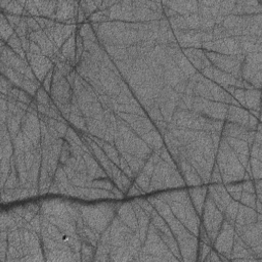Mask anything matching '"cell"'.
Masks as SVG:
<instances>
[{
  "mask_svg": "<svg viewBox=\"0 0 262 262\" xmlns=\"http://www.w3.org/2000/svg\"><path fill=\"white\" fill-rule=\"evenodd\" d=\"M256 194H251V193H247V192H242V196L240 199V203H242L243 205L248 206L250 208L256 209Z\"/></svg>",
  "mask_w": 262,
  "mask_h": 262,
  "instance_id": "5",
  "label": "cell"
},
{
  "mask_svg": "<svg viewBox=\"0 0 262 262\" xmlns=\"http://www.w3.org/2000/svg\"><path fill=\"white\" fill-rule=\"evenodd\" d=\"M234 225L230 224L226 219H223L212 247L217 253L224 256L226 260H230L232 245H234Z\"/></svg>",
  "mask_w": 262,
  "mask_h": 262,
  "instance_id": "1",
  "label": "cell"
},
{
  "mask_svg": "<svg viewBox=\"0 0 262 262\" xmlns=\"http://www.w3.org/2000/svg\"><path fill=\"white\" fill-rule=\"evenodd\" d=\"M207 191H208V188H206V187H200V188H194V189L188 190L191 202L193 204L197 214L200 217L203 212V207H204V203H205V199L207 196Z\"/></svg>",
  "mask_w": 262,
  "mask_h": 262,
  "instance_id": "2",
  "label": "cell"
},
{
  "mask_svg": "<svg viewBox=\"0 0 262 262\" xmlns=\"http://www.w3.org/2000/svg\"><path fill=\"white\" fill-rule=\"evenodd\" d=\"M246 109L260 111V90L249 89L245 90Z\"/></svg>",
  "mask_w": 262,
  "mask_h": 262,
  "instance_id": "3",
  "label": "cell"
},
{
  "mask_svg": "<svg viewBox=\"0 0 262 262\" xmlns=\"http://www.w3.org/2000/svg\"><path fill=\"white\" fill-rule=\"evenodd\" d=\"M14 33V28L11 26L6 16L2 14V41L7 42L13 36Z\"/></svg>",
  "mask_w": 262,
  "mask_h": 262,
  "instance_id": "4",
  "label": "cell"
}]
</instances>
